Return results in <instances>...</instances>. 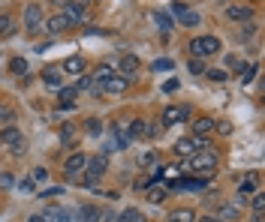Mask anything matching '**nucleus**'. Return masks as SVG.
<instances>
[{
	"label": "nucleus",
	"mask_w": 265,
	"mask_h": 222,
	"mask_svg": "<svg viewBox=\"0 0 265 222\" xmlns=\"http://www.w3.org/2000/svg\"><path fill=\"white\" fill-rule=\"evenodd\" d=\"M220 51V39L217 36H196L190 39V54L193 57H208V54H217Z\"/></svg>",
	"instance_id": "f257e3e1"
},
{
	"label": "nucleus",
	"mask_w": 265,
	"mask_h": 222,
	"mask_svg": "<svg viewBox=\"0 0 265 222\" xmlns=\"http://www.w3.org/2000/svg\"><path fill=\"white\" fill-rule=\"evenodd\" d=\"M106 168H109V156H106V153H100V156H91V159H87V165H84L81 174H84V177H87V183L94 186V183L106 174Z\"/></svg>",
	"instance_id": "f03ea898"
},
{
	"label": "nucleus",
	"mask_w": 265,
	"mask_h": 222,
	"mask_svg": "<svg viewBox=\"0 0 265 222\" xmlns=\"http://www.w3.org/2000/svg\"><path fill=\"white\" fill-rule=\"evenodd\" d=\"M64 15L72 21V24H81V21L87 18V3H84V0H72V3H66Z\"/></svg>",
	"instance_id": "7ed1b4c3"
},
{
	"label": "nucleus",
	"mask_w": 265,
	"mask_h": 222,
	"mask_svg": "<svg viewBox=\"0 0 265 222\" xmlns=\"http://www.w3.org/2000/svg\"><path fill=\"white\" fill-rule=\"evenodd\" d=\"M42 24V6L39 3H27V9H24V27L27 30H36Z\"/></svg>",
	"instance_id": "20e7f679"
},
{
	"label": "nucleus",
	"mask_w": 265,
	"mask_h": 222,
	"mask_svg": "<svg viewBox=\"0 0 265 222\" xmlns=\"http://www.w3.org/2000/svg\"><path fill=\"white\" fill-rule=\"evenodd\" d=\"M100 207H94V204H81V207H75L72 210V219L75 222H100Z\"/></svg>",
	"instance_id": "39448f33"
},
{
	"label": "nucleus",
	"mask_w": 265,
	"mask_h": 222,
	"mask_svg": "<svg viewBox=\"0 0 265 222\" xmlns=\"http://www.w3.org/2000/svg\"><path fill=\"white\" fill-rule=\"evenodd\" d=\"M190 117V108L187 105H181V108H169L163 111V126H175V123H181V120H187Z\"/></svg>",
	"instance_id": "423d86ee"
},
{
	"label": "nucleus",
	"mask_w": 265,
	"mask_h": 222,
	"mask_svg": "<svg viewBox=\"0 0 265 222\" xmlns=\"http://www.w3.org/2000/svg\"><path fill=\"white\" fill-rule=\"evenodd\" d=\"M69 27H72V21L66 18L64 12H58V15L46 18V30H49V33H64V30H69Z\"/></svg>",
	"instance_id": "0eeeda50"
},
{
	"label": "nucleus",
	"mask_w": 265,
	"mask_h": 222,
	"mask_svg": "<svg viewBox=\"0 0 265 222\" xmlns=\"http://www.w3.org/2000/svg\"><path fill=\"white\" fill-rule=\"evenodd\" d=\"M226 15H229L232 21H250V18H253V9L244 6V3H229V6H226Z\"/></svg>",
	"instance_id": "6e6552de"
},
{
	"label": "nucleus",
	"mask_w": 265,
	"mask_h": 222,
	"mask_svg": "<svg viewBox=\"0 0 265 222\" xmlns=\"http://www.w3.org/2000/svg\"><path fill=\"white\" fill-rule=\"evenodd\" d=\"M130 138H151L154 135V129H151V123L148 120H142V117H136L130 123V132H127Z\"/></svg>",
	"instance_id": "1a4fd4ad"
},
{
	"label": "nucleus",
	"mask_w": 265,
	"mask_h": 222,
	"mask_svg": "<svg viewBox=\"0 0 265 222\" xmlns=\"http://www.w3.org/2000/svg\"><path fill=\"white\" fill-rule=\"evenodd\" d=\"M84 165H87V156H84V153H72V156H66L64 171H66V174H81Z\"/></svg>",
	"instance_id": "9d476101"
},
{
	"label": "nucleus",
	"mask_w": 265,
	"mask_h": 222,
	"mask_svg": "<svg viewBox=\"0 0 265 222\" xmlns=\"http://www.w3.org/2000/svg\"><path fill=\"white\" fill-rule=\"evenodd\" d=\"M21 138H24V135H21V129H18L15 123L0 126V141H3V144H9V147H12V144H15V141H21Z\"/></svg>",
	"instance_id": "9b49d317"
},
{
	"label": "nucleus",
	"mask_w": 265,
	"mask_h": 222,
	"mask_svg": "<svg viewBox=\"0 0 265 222\" xmlns=\"http://www.w3.org/2000/svg\"><path fill=\"white\" fill-rule=\"evenodd\" d=\"M130 87V78L127 75H112L106 84H103V90H109V93H124Z\"/></svg>",
	"instance_id": "f8f14e48"
},
{
	"label": "nucleus",
	"mask_w": 265,
	"mask_h": 222,
	"mask_svg": "<svg viewBox=\"0 0 265 222\" xmlns=\"http://www.w3.org/2000/svg\"><path fill=\"white\" fill-rule=\"evenodd\" d=\"M175 153H178V156H184V159H187V156H193V153H199L193 135H190V138H178V141H175Z\"/></svg>",
	"instance_id": "ddd939ff"
},
{
	"label": "nucleus",
	"mask_w": 265,
	"mask_h": 222,
	"mask_svg": "<svg viewBox=\"0 0 265 222\" xmlns=\"http://www.w3.org/2000/svg\"><path fill=\"white\" fill-rule=\"evenodd\" d=\"M166 222H196V213H193L190 207H178V210L169 213V219Z\"/></svg>",
	"instance_id": "4468645a"
},
{
	"label": "nucleus",
	"mask_w": 265,
	"mask_h": 222,
	"mask_svg": "<svg viewBox=\"0 0 265 222\" xmlns=\"http://www.w3.org/2000/svg\"><path fill=\"white\" fill-rule=\"evenodd\" d=\"M136 69H139V57H136V54H121V75L130 78Z\"/></svg>",
	"instance_id": "2eb2a0df"
},
{
	"label": "nucleus",
	"mask_w": 265,
	"mask_h": 222,
	"mask_svg": "<svg viewBox=\"0 0 265 222\" xmlns=\"http://www.w3.org/2000/svg\"><path fill=\"white\" fill-rule=\"evenodd\" d=\"M169 198V189L166 186H148V201L151 204H163Z\"/></svg>",
	"instance_id": "dca6fc26"
},
{
	"label": "nucleus",
	"mask_w": 265,
	"mask_h": 222,
	"mask_svg": "<svg viewBox=\"0 0 265 222\" xmlns=\"http://www.w3.org/2000/svg\"><path fill=\"white\" fill-rule=\"evenodd\" d=\"M58 96H61L64 108H69V105H72V99L78 96V87H75V84H66V87H58Z\"/></svg>",
	"instance_id": "f3484780"
},
{
	"label": "nucleus",
	"mask_w": 265,
	"mask_h": 222,
	"mask_svg": "<svg viewBox=\"0 0 265 222\" xmlns=\"http://www.w3.org/2000/svg\"><path fill=\"white\" fill-rule=\"evenodd\" d=\"M64 72L81 75V72H84V57H69V60H64Z\"/></svg>",
	"instance_id": "a211bd4d"
},
{
	"label": "nucleus",
	"mask_w": 265,
	"mask_h": 222,
	"mask_svg": "<svg viewBox=\"0 0 265 222\" xmlns=\"http://www.w3.org/2000/svg\"><path fill=\"white\" fill-rule=\"evenodd\" d=\"M217 219H220V222H235V219H238V207H235V204H220Z\"/></svg>",
	"instance_id": "6ab92c4d"
},
{
	"label": "nucleus",
	"mask_w": 265,
	"mask_h": 222,
	"mask_svg": "<svg viewBox=\"0 0 265 222\" xmlns=\"http://www.w3.org/2000/svg\"><path fill=\"white\" fill-rule=\"evenodd\" d=\"M46 219H52V222H75L72 219V210H58V207H49V210H46Z\"/></svg>",
	"instance_id": "aec40b11"
},
{
	"label": "nucleus",
	"mask_w": 265,
	"mask_h": 222,
	"mask_svg": "<svg viewBox=\"0 0 265 222\" xmlns=\"http://www.w3.org/2000/svg\"><path fill=\"white\" fill-rule=\"evenodd\" d=\"M9 72L27 78V60H24V57H12V60H9Z\"/></svg>",
	"instance_id": "412c9836"
},
{
	"label": "nucleus",
	"mask_w": 265,
	"mask_h": 222,
	"mask_svg": "<svg viewBox=\"0 0 265 222\" xmlns=\"http://www.w3.org/2000/svg\"><path fill=\"white\" fill-rule=\"evenodd\" d=\"M42 81H46L49 87H64V84H61V72H58L55 66H49V69H42Z\"/></svg>",
	"instance_id": "4be33fe9"
},
{
	"label": "nucleus",
	"mask_w": 265,
	"mask_h": 222,
	"mask_svg": "<svg viewBox=\"0 0 265 222\" xmlns=\"http://www.w3.org/2000/svg\"><path fill=\"white\" fill-rule=\"evenodd\" d=\"M214 129V120L211 117H199L196 123H193V135H208Z\"/></svg>",
	"instance_id": "5701e85b"
},
{
	"label": "nucleus",
	"mask_w": 265,
	"mask_h": 222,
	"mask_svg": "<svg viewBox=\"0 0 265 222\" xmlns=\"http://www.w3.org/2000/svg\"><path fill=\"white\" fill-rule=\"evenodd\" d=\"M112 75H115V69H112V66H106V63H103V66H97V72H94V75H91V78H94V81H100V84H106V81H109V78H112Z\"/></svg>",
	"instance_id": "b1692460"
},
{
	"label": "nucleus",
	"mask_w": 265,
	"mask_h": 222,
	"mask_svg": "<svg viewBox=\"0 0 265 222\" xmlns=\"http://www.w3.org/2000/svg\"><path fill=\"white\" fill-rule=\"evenodd\" d=\"M178 21H181L184 27H196V24H199V12H193V9H187L184 15H178Z\"/></svg>",
	"instance_id": "393cba45"
},
{
	"label": "nucleus",
	"mask_w": 265,
	"mask_h": 222,
	"mask_svg": "<svg viewBox=\"0 0 265 222\" xmlns=\"http://www.w3.org/2000/svg\"><path fill=\"white\" fill-rule=\"evenodd\" d=\"M142 219V210H136V207H127L121 216H118V222H139Z\"/></svg>",
	"instance_id": "a878e982"
},
{
	"label": "nucleus",
	"mask_w": 265,
	"mask_h": 222,
	"mask_svg": "<svg viewBox=\"0 0 265 222\" xmlns=\"http://www.w3.org/2000/svg\"><path fill=\"white\" fill-rule=\"evenodd\" d=\"M154 21L160 24V30H163V36H166V33L172 30V21H169V15H163V12H157V15H154Z\"/></svg>",
	"instance_id": "bb28decb"
},
{
	"label": "nucleus",
	"mask_w": 265,
	"mask_h": 222,
	"mask_svg": "<svg viewBox=\"0 0 265 222\" xmlns=\"http://www.w3.org/2000/svg\"><path fill=\"white\" fill-rule=\"evenodd\" d=\"M187 9H190V6H187V3H181V0H175V3H169V15H175V18H178V15H184Z\"/></svg>",
	"instance_id": "cd10ccee"
},
{
	"label": "nucleus",
	"mask_w": 265,
	"mask_h": 222,
	"mask_svg": "<svg viewBox=\"0 0 265 222\" xmlns=\"http://www.w3.org/2000/svg\"><path fill=\"white\" fill-rule=\"evenodd\" d=\"M205 75H208L211 81H226V78H229L226 69H205Z\"/></svg>",
	"instance_id": "c85d7f7f"
},
{
	"label": "nucleus",
	"mask_w": 265,
	"mask_h": 222,
	"mask_svg": "<svg viewBox=\"0 0 265 222\" xmlns=\"http://www.w3.org/2000/svg\"><path fill=\"white\" fill-rule=\"evenodd\" d=\"M12 117H15V114H12V108L0 102V126H6V123H12Z\"/></svg>",
	"instance_id": "c756f323"
},
{
	"label": "nucleus",
	"mask_w": 265,
	"mask_h": 222,
	"mask_svg": "<svg viewBox=\"0 0 265 222\" xmlns=\"http://www.w3.org/2000/svg\"><path fill=\"white\" fill-rule=\"evenodd\" d=\"M253 33H256V24H250V21H247V24H241V30H238V39H250Z\"/></svg>",
	"instance_id": "7c9ffc66"
},
{
	"label": "nucleus",
	"mask_w": 265,
	"mask_h": 222,
	"mask_svg": "<svg viewBox=\"0 0 265 222\" xmlns=\"http://www.w3.org/2000/svg\"><path fill=\"white\" fill-rule=\"evenodd\" d=\"M84 126H87V135H103V123H100V120H94V117H91Z\"/></svg>",
	"instance_id": "2f4dec72"
},
{
	"label": "nucleus",
	"mask_w": 265,
	"mask_h": 222,
	"mask_svg": "<svg viewBox=\"0 0 265 222\" xmlns=\"http://www.w3.org/2000/svg\"><path fill=\"white\" fill-rule=\"evenodd\" d=\"M187 69H190L193 75H202V72H205V63H202V57H193V60L187 63Z\"/></svg>",
	"instance_id": "473e14b6"
},
{
	"label": "nucleus",
	"mask_w": 265,
	"mask_h": 222,
	"mask_svg": "<svg viewBox=\"0 0 265 222\" xmlns=\"http://www.w3.org/2000/svg\"><path fill=\"white\" fill-rule=\"evenodd\" d=\"M9 33H12V18L0 15V36H9Z\"/></svg>",
	"instance_id": "72a5a7b5"
},
{
	"label": "nucleus",
	"mask_w": 265,
	"mask_h": 222,
	"mask_svg": "<svg viewBox=\"0 0 265 222\" xmlns=\"http://www.w3.org/2000/svg\"><path fill=\"white\" fill-rule=\"evenodd\" d=\"M256 75V66L253 63H247V66H241V81H250Z\"/></svg>",
	"instance_id": "f704fd0d"
},
{
	"label": "nucleus",
	"mask_w": 265,
	"mask_h": 222,
	"mask_svg": "<svg viewBox=\"0 0 265 222\" xmlns=\"http://www.w3.org/2000/svg\"><path fill=\"white\" fill-rule=\"evenodd\" d=\"M253 186H256V180H253V177H250V180H244V183L238 186V195H250V192H253Z\"/></svg>",
	"instance_id": "c9c22d12"
},
{
	"label": "nucleus",
	"mask_w": 265,
	"mask_h": 222,
	"mask_svg": "<svg viewBox=\"0 0 265 222\" xmlns=\"http://www.w3.org/2000/svg\"><path fill=\"white\" fill-rule=\"evenodd\" d=\"M12 183H15V177H12L9 171H0V189H9Z\"/></svg>",
	"instance_id": "e433bc0d"
},
{
	"label": "nucleus",
	"mask_w": 265,
	"mask_h": 222,
	"mask_svg": "<svg viewBox=\"0 0 265 222\" xmlns=\"http://www.w3.org/2000/svg\"><path fill=\"white\" fill-rule=\"evenodd\" d=\"M250 204H253V213H262V210H265V195H253Z\"/></svg>",
	"instance_id": "4c0bfd02"
},
{
	"label": "nucleus",
	"mask_w": 265,
	"mask_h": 222,
	"mask_svg": "<svg viewBox=\"0 0 265 222\" xmlns=\"http://www.w3.org/2000/svg\"><path fill=\"white\" fill-rule=\"evenodd\" d=\"M91 84H94V78H91V75H81L75 87H78V90H91Z\"/></svg>",
	"instance_id": "58836bf2"
},
{
	"label": "nucleus",
	"mask_w": 265,
	"mask_h": 222,
	"mask_svg": "<svg viewBox=\"0 0 265 222\" xmlns=\"http://www.w3.org/2000/svg\"><path fill=\"white\" fill-rule=\"evenodd\" d=\"M24 150H27V141H24V138H21V141H15V144H12V156H21V153H24Z\"/></svg>",
	"instance_id": "ea45409f"
},
{
	"label": "nucleus",
	"mask_w": 265,
	"mask_h": 222,
	"mask_svg": "<svg viewBox=\"0 0 265 222\" xmlns=\"http://www.w3.org/2000/svg\"><path fill=\"white\" fill-rule=\"evenodd\" d=\"M154 162H157V156H154V153H142V156H139V165H154Z\"/></svg>",
	"instance_id": "a19ab883"
},
{
	"label": "nucleus",
	"mask_w": 265,
	"mask_h": 222,
	"mask_svg": "<svg viewBox=\"0 0 265 222\" xmlns=\"http://www.w3.org/2000/svg\"><path fill=\"white\" fill-rule=\"evenodd\" d=\"M61 138H64V144H69V141H72V126H69V123L61 129Z\"/></svg>",
	"instance_id": "79ce46f5"
},
{
	"label": "nucleus",
	"mask_w": 265,
	"mask_h": 222,
	"mask_svg": "<svg viewBox=\"0 0 265 222\" xmlns=\"http://www.w3.org/2000/svg\"><path fill=\"white\" fill-rule=\"evenodd\" d=\"M178 87H181V84H178V81H175V78H169V81H166V84H163V90H166V93H172V90H178Z\"/></svg>",
	"instance_id": "37998d69"
},
{
	"label": "nucleus",
	"mask_w": 265,
	"mask_h": 222,
	"mask_svg": "<svg viewBox=\"0 0 265 222\" xmlns=\"http://www.w3.org/2000/svg\"><path fill=\"white\" fill-rule=\"evenodd\" d=\"M214 129H217V132H223V135H229V132H232V126H229L226 120H223V123H214Z\"/></svg>",
	"instance_id": "c03bdc74"
},
{
	"label": "nucleus",
	"mask_w": 265,
	"mask_h": 222,
	"mask_svg": "<svg viewBox=\"0 0 265 222\" xmlns=\"http://www.w3.org/2000/svg\"><path fill=\"white\" fill-rule=\"evenodd\" d=\"M169 66H172L169 60H157V63H154V69H157V72H163V69H169Z\"/></svg>",
	"instance_id": "a18cd8bd"
},
{
	"label": "nucleus",
	"mask_w": 265,
	"mask_h": 222,
	"mask_svg": "<svg viewBox=\"0 0 265 222\" xmlns=\"http://www.w3.org/2000/svg\"><path fill=\"white\" fill-rule=\"evenodd\" d=\"M46 177H49V171H46V168H36V171H33V180H46Z\"/></svg>",
	"instance_id": "49530a36"
},
{
	"label": "nucleus",
	"mask_w": 265,
	"mask_h": 222,
	"mask_svg": "<svg viewBox=\"0 0 265 222\" xmlns=\"http://www.w3.org/2000/svg\"><path fill=\"white\" fill-rule=\"evenodd\" d=\"M61 192H64V189H61V186H52V189H49V192H46V195H42V198H52V195H61Z\"/></svg>",
	"instance_id": "de8ad7c7"
},
{
	"label": "nucleus",
	"mask_w": 265,
	"mask_h": 222,
	"mask_svg": "<svg viewBox=\"0 0 265 222\" xmlns=\"http://www.w3.org/2000/svg\"><path fill=\"white\" fill-rule=\"evenodd\" d=\"M21 189L24 192H33V180H21Z\"/></svg>",
	"instance_id": "09e8293b"
},
{
	"label": "nucleus",
	"mask_w": 265,
	"mask_h": 222,
	"mask_svg": "<svg viewBox=\"0 0 265 222\" xmlns=\"http://www.w3.org/2000/svg\"><path fill=\"white\" fill-rule=\"evenodd\" d=\"M66 3H72V0H52V6H66Z\"/></svg>",
	"instance_id": "8fccbe9b"
},
{
	"label": "nucleus",
	"mask_w": 265,
	"mask_h": 222,
	"mask_svg": "<svg viewBox=\"0 0 265 222\" xmlns=\"http://www.w3.org/2000/svg\"><path fill=\"white\" fill-rule=\"evenodd\" d=\"M199 222H220V219H217V216H202Z\"/></svg>",
	"instance_id": "3c124183"
},
{
	"label": "nucleus",
	"mask_w": 265,
	"mask_h": 222,
	"mask_svg": "<svg viewBox=\"0 0 265 222\" xmlns=\"http://www.w3.org/2000/svg\"><path fill=\"white\" fill-rule=\"evenodd\" d=\"M27 222H46V216H30Z\"/></svg>",
	"instance_id": "603ef678"
},
{
	"label": "nucleus",
	"mask_w": 265,
	"mask_h": 222,
	"mask_svg": "<svg viewBox=\"0 0 265 222\" xmlns=\"http://www.w3.org/2000/svg\"><path fill=\"white\" fill-rule=\"evenodd\" d=\"M139 222H148V219H145V216H142V219H139Z\"/></svg>",
	"instance_id": "864d4df0"
}]
</instances>
